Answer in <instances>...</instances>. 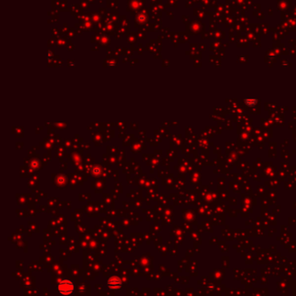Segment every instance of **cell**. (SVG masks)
I'll use <instances>...</instances> for the list:
<instances>
[{"mask_svg":"<svg viewBox=\"0 0 296 296\" xmlns=\"http://www.w3.org/2000/svg\"><path fill=\"white\" fill-rule=\"evenodd\" d=\"M57 293L61 295H72L75 294L76 291V285L74 281L64 279L58 282L57 286Z\"/></svg>","mask_w":296,"mask_h":296,"instance_id":"obj_1","label":"cell"},{"mask_svg":"<svg viewBox=\"0 0 296 296\" xmlns=\"http://www.w3.org/2000/svg\"><path fill=\"white\" fill-rule=\"evenodd\" d=\"M107 286L111 291H119L123 287V281L118 276H111L107 281Z\"/></svg>","mask_w":296,"mask_h":296,"instance_id":"obj_2","label":"cell"},{"mask_svg":"<svg viewBox=\"0 0 296 296\" xmlns=\"http://www.w3.org/2000/svg\"><path fill=\"white\" fill-rule=\"evenodd\" d=\"M56 182H57L58 186L64 185L65 182H66V176L63 175H57V178H56Z\"/></svg>","mask_w":296,"mask_h":296,"instance_id":"obj_3","label":"cell"},{"mask_svg":"<svg viewBox=\"0 0 296 296\" xmlns=\"http://www.w3.org/2000/svg\"><path fill=\"white\" fill-rule=\"evenodd\" d=\"M257 102V100H246V103L248 105H254Z\"/></svg>","mask_w":296,"mask_h":296,"instance_id":"obj_4","label":"cell"},{"mask_svg":"<svg viewBox=\"0 0 296 296\" xmlns=\"http://www.w3.org/2000/svg\"><path fill=\"white\" fill-rule=\"evenodd\" d=\"M93 171H94V172H96V173L97 172V173H98V175H99V173H100V169H99V168H95V169L93 170Z\"/></svg>","mask_w":296,"mask_h":296,"instance_id":"obj_5","label":"cell"}]
</instances>
